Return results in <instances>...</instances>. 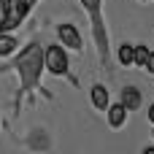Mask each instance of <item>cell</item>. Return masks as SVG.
Masks as SVG:
<instances>
[{"label":"cell","instance_id":"10","mask_svg":"<svg viewBox=\"0 0 154 154\" xmlns=\"http://www.w3.org/2000/svg\"><path fill=\"white\" fill-rule=\"evenodd\" d=\"M149 57H152V51H149L146 46H135V65H141V68H146V62H149Z\"/></svg>","mask_w":154,"mask_h":154},{"label":"cell","instance_id":"6","mask_svg":"<svg viewBox=\"0 0 154 154\" xmlns=\"http://www.w3.org/2000/svg\"><path fill=\"white\" fill-rule=\"evenodd\" d=\"M125 119H127V108H125V103H116V106L108 108V125H111V127H122Z\"/></svg>","mask_w":154,"mask_h":154},{"label":"cell","instance_id":"13","mask_svg":"<svg viewBox=\"0 0 154 154\" xmlns=\"http://www.w3.org/2000/svg\"><path fill=\"white\" fill-rule=\"evenodd\" d=\"M0 3H3V0H0Z\"/></svg>","mask_w":154,"mask_h":154},{"label":"cell","instance_id":"5","mask_svg":"<svg viewBox=\"0 0 154 154\" xmlns=\"http://www.w3.org/2000/svg\"><path fill=\"white\" fill-rule=\"evenodd\" d=\"M141 89H135V87H125L122 89V97H119V103H125V108L127 111H135V108H141Z\"/></svg>","mask_w":154,"mask_h":154},{"label":"cell","instance_id":"12","mask_svg":"<svg viewBox=\"0 0 154 154\" xmlns=\"http://www.w3.org/2000/svg\"><path fill=\"white\" fill-rule=\"evenodd\" d=\"M149 119H152V122H154V106H152V108H149Z\"/></svg>","mask_w":154,"mask_h":154},{"label":"cell","instance_id":"4","mask_svg":"<svg viewBox=\"0 0 154 154\" xmlns=\"http://www.w3.org/2000/svg\"><path fill=\"white\" fill-rule=\"evenodd\" d=\"M57 35L62 41V46H70V49H81V35L73 24H60L57 27Z\"/></svg>","mask_w":154,"mask_h":154},{"label":"cell","instance_id":"3","mask_svg":"<svg viewBox=\"0 0 154 154\" xmlns=\"http://www.w3.org/2000/svg\"><path fill=\"white\" fill-rule=\"evenodd\" d=\"M92 16V24H95V38H97V46L100 51L106 54V32H103V19H100V0H81Z\"/></svg>","mask_w":154,"mask_h":154},{"label":"cell","instance_id":"8","mask_svg":"<svg viewBox=\"0 0 154 154\" xmlns=\"http://www.w3.org/2000/svg\"><path fill=\"white\" fill-rule=\"evenodd\" d=\"M119 62L122 65H133L135 62V46H130V43L119 46Z\"/></svg>","mask_w":154,"mask_h":154},{"label":"cell","instance_id":"11","mask_svg":"<svg viewBox=\"0 0 154 154\" xmlns=\"http://www.w3.org/2000/svg\"><path fill=\"white\" fill-rule=\"evenodd\" d=\"M146 68H149V70H152V73H154V54H152V57H149V62H146Z\"/></svg>","mask_w":154,"mask_h":154},{"label":"cell","instance_id":"2","mask_svg":"<svg viewBox=\"0 0 154 154\" xmlns=\"http://www.w3.org/2000/svg\"><path fill=\"white\" fill-rule=\"evenodd\" d=\"M43 68L51 70L54 76H65L68 73V57H65L62 46H49L43 51Z\"/></svg>","mask_w":154,"mask_h":154},{"label":"cell","instance_id":"1","mask_svg":"<svg viewBox=\"0 0 154 154\" xmlns=\"http://www.w3.org/2000/svg\"><path fill=\"white\" fill-rule=\"evenodd\" d=\"M16 68L22 73V87L24 89H32L38 84V73L43 68V49L41 46H30L24 49V54L16 60Z\"/></svg>","mask_w":154,"mask_h":154},{"label":"cell","instance_id":"7","mask_svg":"<svg viewBox=\"0 0 154 154\" xmlns=\"http://www.w3.org/2000/svg\"><path fill=\"white\" fill-rule=\"evenodd\" d=\"M92 106L97 108V111H103V108H108V89L106 87H92Z\"/></svg>","mask_w":154,"mask_h":154},{"label":"cell","instance_id":"9","mask_svg":"<svg viewBox=\"0 0 154 154\" xmlns=\"http://www.w3.org/2000/svg\"><path fill=\"white\" fill-rule=\"evenodd\" d=\"M14 49H16V38H11V35H3V32H0V57L11 54Z\"/></svg>","mask_w":154,"mask_h":154}]
</instances>
